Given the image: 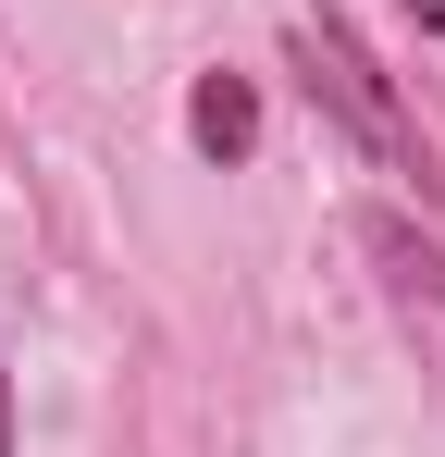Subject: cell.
<instances>
[{
	"label": "cell",
	"mask_w": 445,
	"mask_h": 457,
	"mask_svg": "<svg viewBox=\"0 0 445 457\" xmlns=\"http://www.w3.org/2000/svg\"><path fill=\"white\" fill-rule=\"evenodd\" d=\"M297 62H309V87H334V112L359 124V149L408 161V124H396V99H383V75H371V62L347 50V37H334V25H297Z\"/></svg>",
	"instance_id": "cell-1"
},
{
	"label": "cell",
	"mask_w": 445,
	"mask_h": 457,
	"mask_svg": "<svg viewBox=\"0 0 445 457\" xmlns=\"http://www.w3.org/2000/svg\"><path fill=\"white\" fill-rule=\"evenodd\" d=\"M186 124H198V149H211V161H248V149H260V99H248V75H198Z\"/></svg>",
	"instance_id": "cell-2"
},
{
	"label": "cell",
	"mask_w": 445,
	"mask_h": 457,
	"mask_svg": "<svg viewBox=\"0 0 445 457\" xmlns=\"http://www.w3.org/2000/svg\"><path fill=\"white\" fill-rule=\"evenodd\" d=\"M0 457H13V371H0Z\"/></svg>",
	"instance_id": "cell-3"
},
{
	"label": "cell",
	"mask_w": 445,
	"mask_h": 457,
	"mask_svg": "<svg viewBox=\"0 0 445 457\" xmlns=\"http://www.w3.org/2000/svg\"><path fill=\"white\" fill-rule=\"evenodd\" d=\"M408 12H421V25H445V0H408Z\"/></svg>",
	"instance_id": "cell-4"
}]
</instances>
